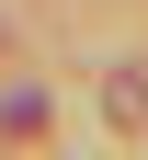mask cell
Returning a JSON list of instances; mask_svg holds the SVG:
<instances>
[{
    "label": "cell",
    "mask_w": 148,
    "mask_h": 160,
    "mask_svg": "<svg viewBox=\"0 0 148 160\" xmlns=\"http://www.w3.org/2000/svg\"><path fill=\"white\" fill-rule=\"evenodd\" d=\"M103 114H114V126H148V80L114 69V80H103Z\"/></svg>",
    "instance_id": "1"
}]
</instances>
